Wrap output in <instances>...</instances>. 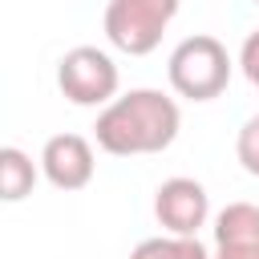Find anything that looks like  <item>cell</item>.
Here are the masks:
<instances>
[{
  "label": "cell",
  "instance_id": "6da1fadb",
  "mask_svg": "<svg viewBox=\"0 0 259 259\" xmlns=\"http://www.w3.org/2000/svg\"><path fill=\"white\" fill-rule=\"evenodd\" d=\"M231 81V57L214 36H186L170 53V85L178 97L214 101Z\"/></svg>",
  "mask_w": 259,
  "mask_h": 259
},
{
  "label": "cell",
  "instance_id": "7a4b0ae2",
  "mask_svg": "<svg viewBox=\"0 0 259 259\" xmlns=\"http://www.w3.org/2000/svg\"><path fill=\"white\" fill-rule=\"evenodd\" d=\"M57 85L73 105H101V101H109L117 93V65L101 49L81 45V49H69L61 57Z\"/></svg>",
  "mask_w": 259,
  "mask_h": 259
},
{
  "label": "cell",
  "instance_id": "3957f363",
  "mask_svg": "<svg viewBox=\"0 0 259 259\" xmlns=\"http://www.w3.org/2000/svg\"><path fill=\"white\" fill-rule=\"evenodd\" d=\"M154 214H158V223H162L174 239H190V235H198V227L206 223L210 198H206V190H202L194 178H170V182H162L158 194H154Z\"/></svg>",
  "mask_w": 259,
  "mask_h": 259
},
{
  "label": "cell",
  "instance_id": "277c9868",
  "mask_svg": "<svg viewBox=\"0 0 259 259\" xmlns=\"http://www.w3.org/2000/svg\"><path fill=\"white\" fill-rule=\"evenodd\" d=\"M162 32H166V20L154 8H146L142 0H109V8H105V36L121 53L146 57L150 49H158Z\"/></svg>",
  "mask_w": 259,
  "mask_h": 259
},
{
  "label": "cell",
  "instance_id": "5b68a950",
  "mask_svg": "<svg viewBox=\"0 0 259 259\" xmlns=\"http://www.w3.org/2000/svg\"><path fill=\"white\" fill-rule=\"evenodd\" d=\"M40 166L57 190H81L93 178V146L81 134H57L45 142Z\"/></svg>",
  "mask_w": 259,
  "mask_h": 259
},
{
  "label": "cell",
  "instance_id": "8992f818",
  "mask_svg": "<svg viewBox=\"0 0 259 259\" xmlns=\"http://www.w3.org/2000/svg\"><path fill=\"white\" fill-rule=\"evenodd\" d=\"M121 101H125V109L138 121V134H142L146 154H158V150H166L178 138V121H182L178 117V105L170 97H162L158 89H134Z\"/></svg>",
  "mask_w": 259,
  "mask_h": 259
},
{
  "label": "cell",
  "instance_id": "52a82bcc",
  "mask_svg": "<svg viewBox=\"0 0 259 259\" xmlns=\"http://www.w3.org/2000/svg\"><path fill=\"white\" fill-rule=\"evenodd\" d=\"M93 134H97V146H101L105 154H117V158L146 154V146H142V134H138V121H134V113L125 109V101H121V97L105 105V113L97 117Z\"/></svg>",
  "mask_w": 259,
  "mask_h": 259
},
{
  "label": "cell",
  "instance_id": "ba28073f",
  "mask_svg": "<svg viewBox=\"0 0 259 259\" xmlns=\"http://www.w3.org/2000/svg\"><path fill=\"white\" fill-rule=\"evenodd\" d=\"M219 247H259V206L255 202H231L214 219Z\"/></svg>",
  "mask_w": 259,
  "mask_h": 259
},
{
  "label": "cell",
  "instance_id": "9c48e42d",
  "mask_svg": "<svg viewBox=\"0 0 259 259\" xmlns=\"http://www.w3.org/2000/svg\"><path fill=\"white\" fill-rule=\"evenodd\" d=\"M36 186V166L24 150L16 146H4L0 150V198L4 202H20L24 194H32Z\"/></svg>",
  "mask_w": 259,
  "mask_h": 259
},
{
  "label": "cell",
  "instance_id": "30bf717a",
  "mask_svg": "<svg viewBox=\"0 0 259 259\" xmlns=\"http://www.w3.org/2000/svg\"><path fill=\"white\" fill-rule=\"evenodd\" d=\"M235 154H239V162H243V170L259 178V117H251V121H247V125L239 130V142H235Z\"/></svg>",
  "mask_w": 259,
  "mask_h": 259
},
{
  "label": "cell",
  "instance_id": "8fae6325",
  "mask_svg": "<svg viewBox=\"0 0 259 259\" xmlns=\"http://www.w3.org/2000/svg\"><path fill=\"white\" fill-rule=\"evenodd\" d=\"M239 65H243V73H247V81L251 85H259V28L243 40V53H239Z\"/></svg>",
  "mask_w": 259,
  "mask_h": 259
},
{
  "label": "cell",
  "instance_id": "7c38bea8",
  "mask_svg": "<svg viewBox=\"0 0 259 259\" xmlns=\"http://www.w3.org/2000/svg\"><path fill=\"white\" fill-rule=\"evenodd\" d=\"M130 259H174V239H146L134 247Z\"/></svg>",
  "mask_w": 259,
  "mask_h": 259
},
{
  "label": "cell",
  "instance_id": "4fadbf2b",
  "mask_svg": "<svg viewBox=\"0 0 259 259\" xmlns=\"http://www.w3.org/2000/svg\"><path fill=\"white\" fill-rule=\"evenodd\" d=\"M174 259H210V255L198 243V235H190V239H174Z\"/></svg>",
  "mask_w": 259,
  "mask_h": 259
},
{
  "label": "cell",
  "instance_id": "5bb4252c",
  "mask_svg": "<svg viewBox=\"0 0 259 259\" xmlns=\"http://www.w3.org/2000/svg\"><path fill=\"white\" fill-rule=\"evenodd\" d=\"M142 4H146V8H154L166 24H170V20H174V12H178V0H142Z\"/></svg>",
  "mask_w": 259,
  "mask_h": 259
},
{
  "label": "cell",
  "instance_id": "9a60e30c",
  "mask_svg": "<svg viewBox=\"0 0 259 259\" xmlns=\"http://www.w3.org/2000/svg\"><path fill=\"white\" fill-rule=\"evenodd\" d=\"M214 259H259V247H219Z\"/></svg>",
  "mask_w": 259,
  "mask_h": 259
},
{
  "label": "cell",
  "instance_id": "2e32d148",
  "mask_svg": "<svg viewBox=\"0 0 259 259\" xmlns=\"http://www.w3.org/2000/svg\"><path fill=\"white\" fill-rule=\"evenodd\" d=\"M255 4H259V0H255Z\"/></svg>",
  "mask_w": 259,
  "mask_h": 259
}]
</instances>
